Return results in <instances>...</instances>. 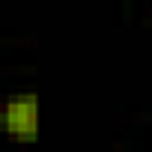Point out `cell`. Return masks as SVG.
<instances>
[{
	"label": "cell",
	"mask_w": 152,
	"mask_h": 152,
	"mask_svg": "<svg viewBox=\"0 0 152 152\" xmlns=\"http://www.w3.org/2000/svg\"><path fill=\"white\" fill-rule=\"evenodd\" d=\"M0 131L15 143H36L42 131V102L33 90L12 93L0 102Z\"/></svg>",
	"instance_id": "6da1fadb"
}]
</instances>
